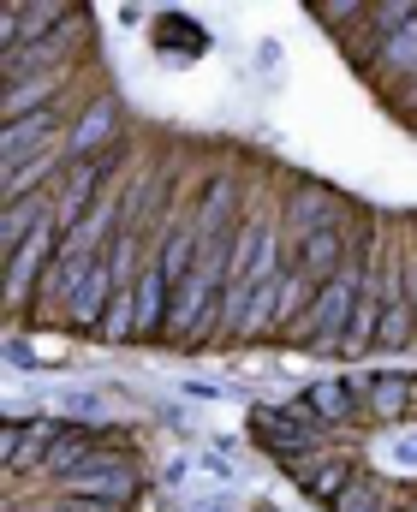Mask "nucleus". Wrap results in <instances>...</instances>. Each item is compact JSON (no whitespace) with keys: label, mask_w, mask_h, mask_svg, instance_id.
Here are the masks:
<instances>
[{"label":"nucleus","mask_w":417,"mask_h":512,"mask_svg":"<svg viewBox=\"0 0 417 512\" xmlns=\"http://www.w3.org/2000/svg\"><path fill=\"white\" fill-rule=\"evenodd\" d=\"M382 310H388V298H382V286H376V274H370V286H364V298H358V310H352V328H346V352H376Z\"/></svg>","instance_id":"obj_14"},{"label":"nucleus","mask_w":417,"mask_h":512,"mask_svg":"<svg viewBox=\"0 0 417 512\" xmlns=\"http://www.w3.org/2000/svg\"><path fill=\"white\" fill-rule=\"evenodd\" d=\"M60 126H66L60 102H54V108H36V114H24V120H6V126H0V155H6V167L24 161V155H36V149H48Z\"/></svg>","instance_id":"obj_6"},{"label":"nucleus","mask_w":417,"mask_h":512,"mask_svg":"<svg viewBox=\"0 0 417 512\" xmlns=\"http://www.w3.org/2000/svg\"><path fill=\"white\" fill-rule=\"evenodd\" d=\"M412 399H417V376L382 370V376H376V387H370V417H382V423H400Z\"/></svg>","instance_id":"obj_13"},{"label":"nucleus","mask_w":417,"mask_h":512,"mask_svg":"<svg viewBox=\"0 0 417 512\" xmlns=\"http://www.w3.org/2000/svg\"><path fill=\"white\" fill-rule=\"evenodd\" d=\"M417 340V304L412 298H388L382 310V328H376V352H400Z\"/></svg>","instance_id":"obj_15"},{"label":"nucleus","mask_w":417,"mask_h":512,"mask_svg":"<svg viewBox=\"0 0 417 512\" xmlns=\"http://www.w3.org/2000/svg\"><path fill=\"white\" fill-rule=\"evenodd\" d=\"M66 435L60 417H6V435H0V453H6V471H24V465H42L54 453V441Z\"/></svg>","instance_id":"obj_3"},{"label":"nucleus","mask_w":417,"mask_h":512,"mask_svg":"<svg viewBox=\"0 0 417 512\" xmlns=\"http://www.w3.org/2000/svg\"><path fill=\"white\" fill-rule=\"evenodd\" d=\"M316 18L346 24V18H370V6H358V0H322V6H316Z\"/></svg>","instance_id":"obj_20"},{"label":"nucleus","mask_w":417,"mask_h":512,"mask_svg":"<svg viewBox=\"0 0 417 512\" xmlns=\"http://www.w3.org/2000/svg\"><path fill=\"white\" fill-rule=\"evenodd\" d=\"M406 24H417V6H412V0H382V6H370V30H376V48H382L388 36H400Z\"/></svg>","instance_id":"obj_17"},{"label":"nucleus","mask_w":417,"mask_h":512,"mask_svg":"<svg viewBox=\"0 0 417 512\" xmlns=\"http://www.w3.org/2000/svg\"><path fill=\"white\" fill-rule=\"evenodd\" d=\"M60 512H114V507H96V501H78V495H66V501H60Z\"/></svg>","instance_id":"obj_23"},{"label":"nucleus","mask_w":417,"mask_h":512,"mask_svg":"<svg viewBox=\"0 0 417 512\" xmlns=\"http://www.w3.org/2000/svg\"><path fill=\"white\" fill-rule=\"evenodd\" d=\"M48 173H66V161L54 155V143H48V149H36V155H24V161H12V167H6V179H0L6 203H24V197H36V185H42Z\"/></svg>","instance_id":"obj_11"},{"label":"nucleus","mask_w":417,"mask_h":512,"mask_svg":"<svg viewBox=\"0 0 417 512\" xmlns=\"http://www.w3.org/2000/svg\"><path fill=\"white\" fill-rule=\"evenodd\" d=\"M376 60H382L388 72H417V24H406L400 36H388V42L376 48Z\"/></svg>","instance_id":"obj_18"},{"label":"nucleus","mask_w":417,"mask_h":512,"mask_svg":"<svg viewBox=\"0 0 417 512\" xmlns=\"http://www.w3.org/2000/svg\"><path fill=\"white\" fill-rule=\"evenodd\" d=\"M328 512H388V501L376 495V483H364V477H358V483H352V489H346Z\"/></svg>","instance_id":"obj_19"},{"label":"nucleus","mask_w":417,"mask_h":512,"mask_svg":"<svg viewBox=\"0 0 417 512\" xmlns=\"http://www.w3.org/2000/svg\"><path fill=\"white\" fill-rule=\"evenodd\" d=\"M96 340H114V346H126V340H138V304H132V292H120V298L108 304V316H102V328H96Z\"/></svg>","instance_id":"obj_16"},{"label":"nucleus","mask_w":417,"mask_h":512,"mask_svg":"<svg viewBox=\"0 0 417 512\" xmlns=\"http://www.w3.org/2000/svg\"><path fill=\"white\" fill-rule=\"evenodd\" d=\"M292 477L310 489V501H322V507H334L352 483H358V465L346 459V453H316V459H304V465H292Z\"/></svg>","instance_id":"obj_7"},{"label":"nucleus","mask_w":417,"mask_h":512,"mask_svg":"<svg viewBox=\"0 0 417 512\" xmlns=\"http://www.w3.org/2000/svg\"><path fill=\"white\" fill-rule=\"evenodd\" d=\"M60 405H66V411H72V423H96V417H102V411H96V399H90V393H66V399H60Z\"/></svg>","instance_id":"obj_21"},{"label":"nucleus","mask_w":417,"mask_h":512,"mask_svg":"<svg viewBox=\"0 0 417 512\" xmlns=\"http://www.w3.org/2000/svg\"><path fill=\"white\" fill-rule=\"evenodd\" d=\"M54 215H60V209H54L42 191H36V197H24V203H6V221H0V245H6V256L18 251L42 221H54Z\"/></svg>","instance_id":"obj_12"},{"label":"nucleus","mask_w":417,"mask_h":512,"mask_svg":"<svg viewBox=\"0 0 417 512\" xmlns=\"http://www.w3.org/2000/svg\"><path fill=\"white\" fill-rule=\"evenodd\" d=\"M233 203H239V179L233 173H215L209 185H203V197H197V239L203 245H215V239H233L227 233V221H233Z\"/></svg>","instance_id":"obj_10"},{"label":"nucleus","mask_w":417,"mask_h":512,"mask_svg":"<svg viewBox=\"0 0 417 512\" xmlns=\"http://www.w3.org/2000/svg\"><path fill=\"white\" fill-rule=\"evenodd\" d=\"M364 286H370V268H364V256L352 251L346 268H340L328 286H316L310 310L286 328V340H292V346H310V352H340V346H346V328H352V310H358V298H364Z\"/></svg>","instance_id":"obj_1"},{"label":"nucleus","mask_w":417,"mask_h":512,"mask_svg":"<svg viewBox=\"0 0 417 512\" xmlns=\"http://www.w3.org/2000/svg\"><path fill=\"white\" fill-rule=\"evenodd\" d=\"M346 256H352V251H346V239H340V227H334V233H310V239H298V251H292L286 268H292V274H304L310 286H328V280L346 268Z\"/></svg>","instance_id":"obj_8"},{"label":"nucleus","mask_w":417,"mask_h":512,"mask_svg":"<svg viewBox=\"0 0 417 512\" xmlns=\"http://www.w3.org/2000/svg\"><path fill=\"white\" fill-rule=\"evenodd\" d=\"M66 495H78V501H96V507H126L132 495H138V471L126 465V459H108V465H90V471H78L72 483H60Z\"/></svg>","instance_id":"obj_4"},{"label":"nucleus","mask_w":417,"mask_h":512,"mask_svg":"<svg viewBox=\"0 0 417 512\" xmlns=\"http://www.w3.org/2000/svg\"><path fill=\"white\" fill-rule=\"evenodd\" d=\"M251 435L263 441V453H275L280 465L292 471V465L316 459V447H322V435H328V429H310V423H298L286 405H257V411H251Z\"/></svg>","instance_id":"obj_2"},{"label":"nucleus","mask_w":417,"mask_h":512,"mask_svg":"<svg viewBox=\"0 0 417 512\" xmlns=\"http://www.w3.org/2000/svg\"><path fill=\"white\" fill-rule=\"evenodd\" d=\"M120 126V102L114 96H102V102H90L72 126H66V161H90V155H102V149H114L108 137Z\"/></svg>","instance_id":"obj_5"},{"label":"nucleus","mask_w":417,"mask_h":512,"mask_svg":"<svg viewBox=\"0 0 417 512\" xmlns=\"http://www.w3.org/2000/svg\"><path fill=\"white\" fill-rule=\"evenodd\" d=\"M286 221H292V233L298 239H310V233H334L340 227V197L328 191V185H298L292 191V203H286Z\"/></svg>","instance_id":"obj_9"},{"label":"nucleus","mask_w":417,"mask_h":512,"mask_svg":"<svg viewBox=\"0 0 417 512\" xmlns=\"http://www.w3.org/2000/svg\"><path fill=\"white\" fill-rule=\"evenodd\" d=\"M6 352H12V370H36V358H30L24 340H6Z\"/></svg>","instance_id":"obj_22"}]
</instances>
